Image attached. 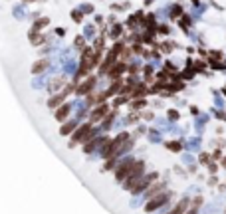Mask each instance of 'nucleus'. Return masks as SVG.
<instances>
[{"instance_id": "obj_12", "label": "nucleus", "mask_w": 226, "mask_h": 214, "mask_svg": "<svg viewBox=\"0 0 226 214\" xmlns=\"http://www.w3.org/2000/svg\"><path fill=\"white\" fill-rule=\"evenodd\" d=\"M121 89V81H115L111 87H109V91H107V95H113V93H117V91Z\"/></svg>"}, {"instance_id": "obj_2", "label": "nucleus", "mask_w": 226, "mask_h": 214, "mask_svg": "<svg viewBox=\"0 0 226 214\" xmlns=\"http://www.w3.org/2000/svg\"><path fill=\"white\" fill-rule=\"evenodd\" d=\"M167 198H169V194H159L157 198H153L151 202H147V206H145V212H153L155 208L163 206V204L167 202Z\"/></svg>"}, {"instance_id": "obj_1", "label": "nucleus", "mask_w": 226, "mask_h": 214, "mask_svg": "<svg viewBox=\"0 0 226 214\" xmlns=\"http://www.w3.org/2000/svg\"><path fill=\"white\" fill-rule=\"evenodd\" d=\"M143 172V163H133L131 165V171H129L127 175V182H125V188H133V186L137 185V181H139V176H141Z\"/></svg>"}, {"instance_id": "obj_8", "label": "nucleus", "mask_w": 226, "mask_h": 214, "mask_svg": "<svg viewBox=\"0 0 226 214\" xmlns=\"http://www.w3.org/2000/svg\"><path fill=\"white\" fill-rule=\"evenodd\" d=\"M67 113H70V105H64V107H60L56 113V119H60V121H64V119L67 117Z\"/></svg>"}, {"instance_id": "obj_23", "label": "nucleus", "mask_w": 226, "mask_h": 214, "mask_svg": "<svg viewBox=\"0 0 226 214\" xmlns=\"http://www.w3.org/2000/svg\"><path fill=\"white\" fill-rule=\"evenodd\" d=\"M222 165H224V166H226V159H224V161H222Z\"/></svg>"}, {"instance_id": "obj_14", "label": "nucleus", "mask_w": 226, "mask_h": 214, "mask_svg": "<svg viewBox=\"0 0 226 214\" xmlns=\"http://www.w3.org/2000/svg\"><path fill=\"white\" fill-rule=\"evenodd\" d=\"M61 99H64V95H60V97H54V99L50 101L48 105H50V107H56V105H60V103H61Z\"/></svg>"}, {"instance_id": "obj_15", "label": "nucleus", "mask_w": 226, "mask_h": 214, "mask_svg": "<svg viewBox=\"0 0 226 214\" xmlns=\"http://www.w3.org/2000/svg\"><path fill=\"white\" fill-rule=\"evenodd\" d=\"M46 24H48V20H46V18H42V20H38V24H36V26H34V30H38V28H42V26H46Z\"/></svg>"}, {"instance_id": "obj_22", "label": "nucleus", "mask_w": 226, "mask_h": 214, "mask_svg": "<svg viewBox=\"0 0 226 214\" xmlns=\"http://www.w3.org/2000/svg\"><path fill=\"white\" fill-rule=\"evenodd\" d=\"M196 208H198V206H193V210H188L187 214H196Z\"/></svg>"}, {"instance_id": "obj_6", "label": "nucleus", "mask_w": 226, "mask_h": 214, "mask_svg": "<svg viewBox=\"0 0 226 214\" xmlns=\"http://www.w3.org/2000/svg\"><path fill=\"white\" fill-rule=\"evenodd\" d=\"M187 206H188V198H183V200L179 202V204H177V206L173 208V212H171V214H183L184 210H187Z\"/></svg>"}, {"instance_id": "obj_7", "label": "nucleus", "mask_w": 226, "mask_h": 214, "mask_svg": "<svg viewBox=\"0 0 226 214\" xmlns=\"http://www.w3.org/2000/svg\"><path fill=\"white\" fill-rule=\"evenodd\" d=\"M46 67H48V60H40V62H36L32 66V71L34 73H40V71H44Z\"/></svg>"}, {"instance_id": "obj_17", "label": "nucleus", "mask_w": 226, "mask_h": 214, "mask_svg": "<svg viewBox=\"0 0 226 214\" xmlns=\"http://www.w3.org/2000/svg\"><path fill=\"white\" fill-rule=\"evenodd\" d=\"M44 42V36H36V38H32V44H42Z\"/></svg>"}, {"instance_id": "obj_3", "label": "nucleus", "mask_w": 226, "mask_h": 214, "mask_svg": "<svg viewBox=\"0 0 226 214\" xmlns=\"http://www.w3.org/2000/svg\"><path fill=\"white\" fill-rule=\"evenodd\" d=\"M153 178H157V172H151L149 176H145V178H139V182H137L135 186H133V192H141V190H145L147 186L151 185V182H153Z\"/></svg>"}, {"instance_id": "obj_5", "label": "nucleus", "mask_w": 226, "mask_h": 214, "mask_svg": "<svg viewBox=\"0 0 226 214\" xmlns=\"http://www.w3.org/2000/svg\"><path fill=\"white\" fill-rule=\"evenodd\" d=\"M93 83H95V77H89L85 83H81V85L77 87V93H87V91H91L93 89Z\"/></svg>"}, {"instance_id": "obj_10", "label": "nucleus", "mask_w": 226, "mask_h": 214, "mask_svg": "<svg viewBox=\"0 0 226 214\" xmlns=\"http://www.w3.org/2000/svg\"><path fill=\"white\" fill-rule=\"evenodd\" d=\"M121 71H123V64H119V66H115V67H111V70H109V76H111V77H117Z\"/></svg>"}, {"instance_id": "obj_20", "label": "nucleus", "mask_w": 226, "mask_h": 214, "mask_svg": "<svg viewBox=\"0 0 226 214\" xmlns=\"http://www.w3.org/2000/svg\"><path fill=\"white\" fill-rule=\"evenodd\" d=\"M179 14H180V8H179V6H177V8L173 10V16H179Z\"/></svg>"}, {"instance_id": "obj_16", "label": "nucleus", "mask_w": 226, "mask_h": 214, "mask_svg": "<svg viewBox=\"0 0 226 214\" xmlns=\"http://www.w3.org/2000/svg\"><path fill=\"white\" fill-rule=\"evenodd\" d=\"M143 105H145V101H143V99H135V101H133V107H135V109H137V107H143Z\"/></svg>"}, {"instance_id": "obj_13", "label": "nucleus", "mask_w": 226, "mask_h": 214, "mask_svg": "<svg viewBox=\"0 0 226 214\" xmlns=\"http://www.w3.org/2000/svg\"><path fill=\"white\" fill-rule=\"evenodd\" d=\"M74 127H75V123H67V125H64V127H61L60 133H61V135H70V131H71Z\"/></svg>"}, {"instance_id": "obj_11", "label": "nucleus", "mask_w": 226, "mask_h": 214, "mask_svg": "<svg viewBox=\"0 0 226 214\" xmlns=\"http://www.w3.org/2000/svg\"><path fill=\"white\" fill-rule=\"evenodd\" d=\"M167 147H169V151L179 153V151H180V143H177V141H169V143H167Z\"/></svg>"}, {"instance_id": "obj_21", "label": "nucleus", "mask_w": 226, "mask_h": 214, "mask_svg": "<svg viewBox=\"0 0 226 214\" xmlns=\"http://www.w3.org/2000/svg\"><path fill=\"white\" fill-rule=\"evenodd\" d=\"M206 159H208V155H206V153H202V155H200V161L206 163Z\"/></svg>"}, {"instance_id": "obj_4", "label": "nucleus", "mask_w": 226, "mask_h": 214, "mask_svg": "<svg viewBox=\"0 0 226 214\" xmlns=\"http://www.w3.org/2000/svg\"><path fill=\"white\" fill-rule=\"evenodd\" d=\"M131 165H133L131 161H125V163H123V165L117 169V178H119V181H125V178H127L129 171H131Z\"/></svg>"}, {"instance_id": "obj_18", "label": "nucleus", "mask_w": 226, "mask_h": 214, "mask_svg": "<svg viewBox=\"0 0 226 214\" xmlns=\"http://www.w3.org/2000/svg\"><path fill=\"white\" fill-rule=\"evenodd\" d=\"M210 54H212V60H220V57H222L220 52H210Z\"/></svg>"}, {"instance_id": "obj_19", "label": "nucleus", "mask_w": 226, "mask_h": 214, "mask_svg": "<svg viewBox=\"0 0 226 214\" xmlns=\"http://www.w3.org/2000/svg\"><path fill=\"white\" fill-rule=\"evenodd\" d=\"M169 117H171V119H177V117H179V113H177L174 109H171V111H169Z\"/></svg>"}, {"instance_id": "obj_9", "label": "nucleus", "mask_w": 226, "mask_h": 214, "mask_svg": "<svg viewBox=\"0 0 226 214\" xmlns=\"http://www.w3.org/2000/svg\"><path fill=\"white\" fill-rule=\"evenodd\" d=\"M103 113H107V105H101L99 109H95L93 115H91V119H93V121H97V119H101V115H103Z\"/></svg>"}]
</instances>
